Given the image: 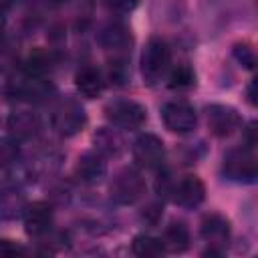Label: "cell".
<instances>
[{"mask_svg": "<svg viewBox=\"0 0 258 258\" xmlns=\"http://www.w3.org/2000/svg\"><path fill=\"white\" fill-rule=\"evenodd\" d=\"M169 60H171V50L169 44L163 38H149L143 54H141V75L143 83L155 85L161 81V77L169 71Z\"/></svg>", "mask_w": 258, "mask_h": 258, "instance_id": "obj_1", "label": "cell"}, {"mask_svg": "<svg viewBox=\"0 0 258 258\" xmlns=\"http://www.w3.org/2000/svg\"><path fill=\"white\" fill-rule=\"evenodd\" d=\"M85 125H87V113H85L83 105L77 99L64 97L54 105V109H52V127L60 135L73 137L79 131H83Z\"/></svg>", "mask_w": 258, "mask_h": 258, "instance_id": "obj_2", "label": "cell"}, {"mask_svg": "<svg viewBox=\"0 0 258 258\" xmlns=\"http://www.w3.org/2000/svg\"><path fill=\"white\" fill-rule=\"evenodd\" d=\"M224 173L232 181L252 183L258 175V161L254 155V147H236L230 149L224 157Z\"/></svg>", "mask_w": 258, "mask_h": 258, "instance_id": "obj_3", "label": "cell"}, {"mask_svg": "<svg viewBox=\"0 0 258 258\" xmlns=\"http://www.w3.org/2000/svg\"><path fill=\"white\" fill-rule=\"evenodd\" d=\"M105 117L119 129H139L147 121V111L133 99H115L105 107Z\"/></svg>", "mask_w": 258, "mask_h": 258, "instance_id": "obj_4", "label": "cell"}, {"mask_svg": "<svg viewBox=\"0 0 258 258\" xmlns=\"http://www.w3.org/2000/svg\"><path fill=\"white\" fill-rule=\"evenodd\" d=\"M109 194H111L113 202H117L121 206H131L145 194V181L137 169L125 167L113 177V181L109 185Z\"/></svg>", "mask_w": 258, "mask_h": 258, "instance_id": "obj_5", "label": "cell"}, {"mask_svg": "<svg viewBox=\"0 0 258 258\" xmlns=\"http://www.w3.org/2000/svg\"><path fill=\"white\" fill-rule=\"evenodd\" d=\"M161 121L165 125V129H169L171 133H189L196 129L198 123V113L194 109V105H189L187 101H169L161 107Z\"/></svg>", "mask_w": 258, "mask_h": 258, "instance_id": "obj_6", "label": "cell"}, {"mask_svg": "<svg viewBox=\"0 0 258 258\" xmlns=\"http://www.w3.org/2000/svg\"><path fill=\"white\" fill-rule=\"evenodd\" d=\"M200 234L208 242V254H222L230 240V222L222 214H206L200 224Z\"/></svg>", "mask_w": 258, "mask_h": 258, "instance_id": "obj_7", "label": "cell"}, {"mask_svg": "<svg viewBox=\"0 0 258 258\" xmlns=\"http://www.w3.org/2000/svg\"><path fill=\"white\" fill-rule=\"evenodd\" d=\"M133 159L139 167H145V169H155L163 163V157H165V147H163V141L153 135V133H143L135 139L133 143Z\"/></svg>", "mask_w": 258, "mask_h": 258, "instance_id": "obj_8", "label": "cell"}, {"mask_svg": "<svg viewBox=\"0 0 258 258\" xmlns=\"http://www.w3.org/2000/svg\"><path fill=\"white\" fill-rule=\"evenodd\" d=\"M208 127L216 137H230L240 127V115L228 105H210L206 109Z\"/></svg>", "mask_w": 258, "mask_h": 258, "instance_id": "obj_9", "label": "cell"}, {"mask_svg": "<svg viewBox=\"0 0 258 258\" xmlns=\"http://www.w3.org/2000/svg\"><path fill=\"white\" fill-rule=\"evenodd\" d=\"M173 200L181 208H198L206 198V185L198 175H183L173 185Z\"/></svg>", "mask_w": 258, "mask_h": 258, "instance_id": "obj_10", "label": "cell"}, {"mask_svg": "<svg viewBox=\"0 0 258 258\" xmlns=\"http://www.w3.org/2000/svg\"><path fill=\"white\" fill-rule=\"evenodd\" d=\"M24 230L30 236H40L52 226V208L46 202H32L24 208Z\"/></svg>", "mask_w": 258, "mask_h": 258, "instance_id": "obj_11", "label": "cell"}, {"mask_svg": "<svg viewBox=\"0 0 258 258\" xmlns=\"http://www.w3.org/2000/svg\"><path fill=\"white\" fill-rule=\"evenodd\" d=\"M77 175L81 181L85 183H99L105 173H107V161L101 153L97 151H87L79 157L77 161V167H75Z\"/></svg>", "mask_w": 258, "mask_h": 258, "instance_id": "obj_12", "label": "cell"}, {"mask_svg": "<svg viewBox=\"0 0 258 258\" xmlns=\"http://www.w3.org/2000/svg\"><path fill=\"white\" fill-rule=\"evenodd\" d=\"M26 208V200L22 189L16 183H2L0 185V218L4 220H12L20 214H24Z\"/></svg>", "mask_w": 258, "mask_h": 258, "instance_id": "obj_13", "label": "cell"}, {"mask_svg": "<svg viewBox=\"0 0 258 258\" xmlns=\"http://www.w3.org/2000/svg\"><path fill=\"white\" fill-rule=\"evenodd\" d=\"M75 85H77V91L85 97V99H95L103 93V87H105V81L101 77V73L87 64V67H81L75 75Z\"/></svg>", "mask_w": 258, "mask_h": 258, "instance_id": "obj_14", "label": "cell"}, {"mask_svg": "<svg viewBox=\"0 0 258 258\" xmlns=\"http://www.w3.org/2000/svg\"><path fill=\"white\" fill-rule=\"evenodd\" d=\"M6 127H8V131L14 139L24 141V139H30V137L36 135L38 119L30 111H14V113H10V117L6 121Z\"/></svg>", "mask_w": 258, "mask_h": 258, "instance_id": "obj_15", "label": "cell"}, {"mask_svg": "<svg viewBox=\"0 0 258 258\" xmlns=\"http://www.w3.org/2000/svg\"><path fill=\"white\" fill-rule=\"evenodd\" d=\"M93 141H95L97 153H101L103 157H117L123 153V139L115 129H109V127L97 129Z\"/></svg>", "mask_w": 258, "mask_h": 258, "instance_id": "obj_16", "label": "cell"}, {"mask_svg": "<svg viewBox=\"0 0 258 258\" xmlns=\"http://www.w3.org/2000/svg\"><path fill=\"white\" fill-rule=\"evenodd\" d=\"M165 252H183L189 246V230L183 222H171L161 238Z\"/></svg>", "mask_w": 258, "mask_h": 258, "instance_id": "obj_17", "label": "cell"}, {"mask_svg": "<svg viewBox=\"0 0 258 258\" xmlns=\"http://www.w3.org/2000/svg\"><path fill=\"white\" fill-rule=\"evenodd\" d=\"M50 69H52V56H50V52H46L42 48L32 50L24 60V71L28 77L42 79L46 73H50Z\"/></svg>", "mask_w": 258, "mask_h": 258, "instance_id": "obj_18", "label": "cell"}, {"mask_svg": "<svg viewBox=\"0 0 258 258\" xmlns=\"http://www.w3.org/2000/svg\"><path fill=\"white\" fill-rule=\"evenodd\" d=\"M131 250H133L135 256H141V258H157V256L165 254V248H163L161 240L153 238V236H145V234L133 238Z\"/></svg>", "mask_w": 258, "mask_h": 258, "instance_id": "obj_19", "label": "cell"}, {"mask_svg": "<svg viewBox=\"0 0 258 258\" xmlns=\"http://www.w3.org/2000/svg\"><path fill=\"white\" fill-rule=\"evenodd\" d=\"M99 40L107 48H123V46H127V42L131 40V36H129V32H127L125 26H121V24H109L101 32Z\"/></svg>", "mask_w": 258, "mask_h": 258, "instance_id": "obj_20", "label": "cell"}, {"mask_svg": "<svg viewBox=\"0 0 258 258\" xmlns=\"http://www.w3.org/2000/svg\"><path fill=\"white\" fill-rule=\"evenodd\" d=\"M196 85V73L187 62H181L171 69L169 73V87L171 89H189Z\"/></svg>", "mask_w": 258, "mask_h": 258, "instance_id": "obj_21", "label": "cell"}, {"mask_svg": "<svg viewBox=\"0 0 258 258\" xmlns=\"http://www.w3.org/2000/svg\"><path fill=\"white\" fill-rule=\"evenodd\" d=\"M232 54H234V58H236L244 69H254V64H256V54H254V48H252L248 42H238V44H234Z\"/></svg>", "mask_w": 258, "mask_h": 258, "instance_id": "obj_22", "label": "cell"}, {"mask_svg": "<svg viewBox=\"0 0 258 258\" xmlns=\"http://www.w3.org/2000/svg\"><path fill=\"white\" fill-rule=\"evenodd\" d=\"M139 4V0H107V6L115 12H121V14H127L131 10H135Z\"/></svg>", "mask_w": 258, "mask_h": 258, "instance_id": "obj_23", "label": "cell"}, {"mask_svg": "<svg viewBox=\"0 0 258 258\" xmlns=\"http://www.w3.org/2000/svg\"><path fill=\"white\" fill-rule=\"evenodd\" d=\"M0 252L2 254H24L26 248H22L20 244H16L12 240H0Z\"/></svg>", "mask_w": 258, "mask_h": 258, "instance_id": "obj_24", "label": "cell"}, {"mask_svg": "<svg viewBox=\"0 0 258 258\" xmlns=\"http://www.w3.org/2000/svg\"><path fill=\"white\" fill-rule=\"evenodd\" d=\"M143 218H145L149 224H155V222L161 218V206H159V204H151V206H147V210L143 212Z\"/></svg>", "mask_w": 258, "mask_h": 258, "instance_id": "obj_25", "label": "cell"}, {"mask_svg": "<svg viewBox=\"0 0 258 258\" xmlns=\"http://www.w3.org/2000/svg\"><path fill=\"white\" fill-rule=\"evenodd\" d=\"M254 89H256V83L252 81V83L248 85V91H246V95H248V103H250V105H256V97H254Z\"/></svg>", "mask_w": 258, "mask_h": 258, "instance_id": "obj_26", "label": "cell"}, {"mask_svg": "<svg viewBox=\"0 0 258 258\" xmlns=\"http://www.w3.org/2000/svg\"><path fill=\"white\" fill-rule=\"evenodd\" d=\"M44 2H46L48 6H54V8H56V6H62V4H67L69 0H44Z\"/></svg>", "mask_w": 258, "mask_h": 258, "instance_id": "obj_27", "label": "cell"}, {"mask_svg": "<svg viewBox=\"0 0 258 258\" xmlns=\"http://www.w3.org/2000/svg\"><path fill=\"white\" fill-rule=\"evenodd\" d=\"M2 28H4V18H2V14H0V34H2Z\"/></svg>", "mask_w": 258, "mask_h": 258, "instance_id": "obj_28", "label": "cell"}]
</instances>
